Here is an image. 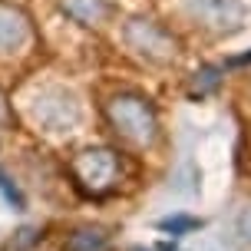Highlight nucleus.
<instances>
[{
  "label": "nucleus",
  "instance_id": "9d476101",
  "mask_svg": "<svg viewBox=\"0 0 251 251\" xmlns=\"http://www.w3.org/2000/svg\"><path fill=\"white\" fill-rule=\"evenodd\" d=\"M241 231H245V238H251V212L241 218Z\"/></svg>",
  "mask_w": 251,
  "mask_h": 251
},
{
  "label": "nucleus",
  "instance_id": "f257e3e1",
  "mask_svg": "<svg viewBox=\"0 0 251 251\" xmlns=\"http://www.w3.org/2000/svg\"><path fill=\"white\" fill-rule=\"evenodd\" d=\"M106 119L116 129V136L136 146V149H146L155 142L159 136V116L152 109V102L139 93H119L106 102Z\"/></svg>",
  "mask_w": 251,
  "mask_h": 251
},
{
  "label": "nucleus",
  "instance_id": "20e7f679",
  "mask_svg": "<svg viewBox=\"0 0 251 251\" xmlns=\"http://www.w3.org/2000/svg\"><path fill=\"white\" fill-rule=\"evenodd\" d=\"M30 113H33V119H37L43 129L66 132L70 126L79 123V102H76L73 93H66V89H43L37 100H33Z\"/></svg>",
  "mask_w": 251,
  "mask_h": 251
},
{
  "label": "nucleus",
  "instance_id": "f03ea898",
  "mask_svg": "<svg viewBox=\"0 0 251 251\" xmlns=\"http://www.w3.org/2000/svg\"><path fill=\"white\" fill-rule=\"evenodd\" d=\"M123 40H126V47L146 63L169 66L172 60H178V40L162 24H155L149 17H132L123 26Z\"/></svg>",
  "mask_w": 251,
  "mask_h": 251
},
{
  "label": "nucleus",
  "instance_id": "7ed1b4c3",
  "mask_svg": "<svg viewBox=\"0 0 251 251\" xmlns=\"http://www.w3.org/2000/svg\"><path fill=\"white\" fill-rule=\"evenodd\" d=\"M70 172H73L76 185L83 188V192H89V195H106L119 182V159L109 149H86L70 162Z\"/></svg>",
  "mask_w": 251,
  "mask_h": 251
},
{
  "label": "nucleus",
  "instance_id": "423d86ee",
  "mask_svg": "<svg viewBox=\"0 0 251 251\" xmlns=\"http://www.w3.org/2000/svg\"><path fill=\"white\" fill-rule=\"evenodd\" d=\"M33 40V26L24 7L0 0V56H13L20 53Z\"/></svg>",
  "mask_w": 251,
  "mask_h": 251
},
{
  "label": "nucleus",
  "instance_id": "39448f33",
  "mask_svg": "<svg viewBox=\"0 0 251 251\" xmlns=\"http://www.w3.org/2000/svg\"><path fill=\"white\" fill-rule=\"evenodd\" d=\"M188 17L212 33H231L245 20L241 0H185Z\"/></svg>",
  "mask_w": 251,
  "mask_h": 251
},
{
  "label": "nucleus",
  "instance_id": "6e6552de",
  "mask_svg": "<svg viewBox=\"0 0 251 251\" xmlns=\"http://www.w3.org/2000/svg\"><path fill=\"white\" fill-rule=\"evenodd\" d=\"M66 251H109V238L96 228H79V231L70 235Z\"/></svg>",
  "mask_w": 251,
  "mask_h": 251
},
{
  "label": "nucleus",
  "instance_id": "1a4fd4ad",
  "mask_svg": "<svg viewBox=\"0 0 251 251\" xmlns=\"http://www.w3.org/2000/svg\"><path fill=\"white\" fill-rule=\"evenodd\" d=\"M7 119H10V106H7V96L0 93V126H7Z\"/></svg>",
  "mask_w": 251,
  "mask_h": 251
},
{
  "label": "nucleus",
  "instance_id": "0eeeda50",
  "mask_svg": "<svg viewBox=\"0 0 251 251\" xmlns=\"http://www.w3.org/2000/svg\"><path fill=\"white\" fill-rule=\"evenodd\" d=\"M60 10L79 26H102L113 17L109 0H60Z\"/></svg>",
  "mask_w": 251,
  "mask_h": 251
}]
</instances>
